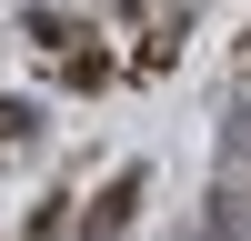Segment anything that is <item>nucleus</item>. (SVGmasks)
<instances>
[]
</instances>
